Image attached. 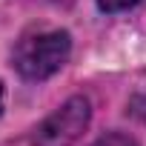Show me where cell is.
Instances as JSON below:
<instances>
[{
    "mask_svg": "<svg viewBox=\"0 0 146 146\" xmlns=\"http://www.w3.org/2000/svg\"><path fill=\"white\" fill-rule=\"evenodd\" d=\"M72 54V37L66 29H32L26 32L12 52L17 75L26 80H46Z\"/></svg>",
    "mask_w": 146,
    "mask_h": 146,
    "instance_id": "6da1fadb",
    "label": "cell"
},
{
    "mask_svg": "<svg viewBox=\"0 0 146 146\" xmlns=\"http://www.w3.org/2000/svg\"><path fill=\"white\" fill-rule=\"evenodd\" d=\"M92 120V106L86 98H69L54 115L43 120L35 135V146H75Z\"/></svg>",
    "mask_w": 146,
    "mask_h": 146,
    "instance_id": "7a4b0ae2",
    "label": "cell"
},
{
    "mask_svg": "<svg viewBox=\"0 0 146 146\" xmlns=\"http://www.w3.org/2000/svg\"><path fill=\"white\" fill-rule=\"evenodd\" d=\"M137 3H140V0H98V6L103 12H126V9H132Z\"/></svg>",
    "mask_w": 146,
    "mask_h": 146,
    "instance_id": "3957f363",
    "label": "cell"
},
{
    "mask_svg": "<svg viewBox=\"0 0 146 146\" xmlns=\"http://www.w3.org/2000/svg\"><path fill=\"white\" fill-rule=\"evenodd\" d=\"M95 146H137L132 137H126V135H117V132H112V135H106V137H100Z\"/></svg>",
    "mask_w": 146,
    "mask_h": 146,
    "instance_id": "277c9868",
    "label": "cell"
},
{
    "mask_svg": "<svg viewBox=\"0 0 146 146\" xmlns=\"http://www.w3.org/2000/svg\"><path fill=\"white\" fill-rule=\"evenodd\" d=\"M0 115H3V86H0Z\"/></svg>",
    "mask_w": 146,
    "mask_h": 146,
    "instance_id": "5b68a950",
    "label": "cell"
}]
</instances>
